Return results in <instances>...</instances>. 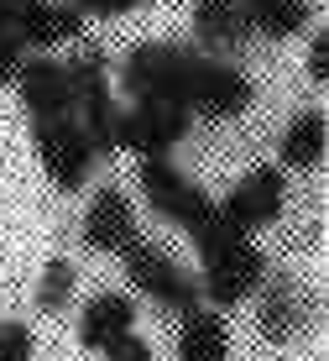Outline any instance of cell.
I'll return each instance as SVG.
<instances>
[{
  "instance_id": "1",
  "label": "cell",
  "mask_w": 329,
  "mask_h": 361,
  "mask_svg": "<svg viewBox=\"0 0 329 361\" xmlns=\"http://www.w3.org/2000/svg\"><path fill=\"white\" fill-rule=\"evenodd\" d=\"M204 68V47H178V42H136L120 58V90L131 99H173L194 105V84Z\"/></svg>"
},
{
  "instance_id": "2",
  "label": "cell",
  "mask_w": 329,
  "mask_h": 361,
  "mask_svg": "<svg viewBox=\"0 0 329 361\" xmlns=\"http://www.w3.org/2000/svg\"><path fill=\"white\" fill-rule=\"evenodd\" d=\"M68 79H73V116H79L84 136H89L94 157H110L116 152V121H120V105H116V84H110V58L99 42H84L79 53L68 58Z\"/></svg>"
},
{
  "instance_id": "3",
  "label": "cell",
  "mask_w": 329,
  "mask_h": 361,
  "mask_svg": "<svg viewBox=\"0 0 329 361\" xmlns=\"http://www.w3.org/2000/svg\"><path fill=\"white\" fill-rule=\"evenodd\" d=\"M116 257L125 262V278H131V288L147 293L157 309L188 314L194 304H204V293H199V278H194V272H188L173 252H162L157 241H142V235H131V241H125Z\"/></svg>"
},
{
  "instance_id": "4",
  "label": "cell",
  "mask_w": 329,
  "mask_h": 361,
  "mask_svg": "<svg viewBox=\"0 0 329 361\" xmlns=\"http://www.w3.org/2000/svg\"><path fill=\"white\" fill-rule=\"evenodd\" d=\"M32 142H37V157H42V173L58 194H79L94 173V147L84 136L79 116H53V121H32Z\"/></svg>"
},
{
  "instance_id": "5",
  "label": "cell",
  "mask_w": 329,
  "mask_h": 361,
  "mask_svg": "<svg viewBox=\"0 0 329 361\" xmlns=\"http://www.w3.org/2000/svg\"><path fill=\"white\" fill-rule=\"evenodd\" d=\"M261 278H267V257H261V246L251 241V235H240V241L220 246V252L199 257V293H204V304H214V309L246 304V298L261 288Z\"/></svg>"
},
{
  "instance_id": "6",
  "label": "cell",
  "mask_w": 329,
  "mask_h": 361,
  "mask_svg": "<svg viewBox=\"0 0 329 361\" xmlns=\"http://www.w3.org/2000/svg\"><path fill=\"white\" fill-rule=\"evenodd\" d=\"M188 126H194V110L188 105H173V99H131V110H120V121H116V152L168 157L188 136Z\"/></svg>"
},
{
  "instance_id": "7",
  "label": "cell",
  "mask_w": 329,
  "mask_h": 361,
  "mask_svg": "<svg viewBox=\"0 0 329 361\" xmlns=\"http://www.w3.org/2000/svg\"><path fill=\"white\" fill-rule=\"evenodd\" d=\"M142 199L151 204L157 220H168V226H178V231H194L214 209V199L199 189L178 163H168V157H142Z\"/></svg>"
},
{
  "instance_id": "8",
  "label": "cell",
  "mask_w": 329,
  "mask_h": 361,
  "mask_svg": "<svg viewBox=\"0 0 329 361\" xmlns=\"http://www.w3.org/2000/svg\"><path fill=\"white\" fill-rule=\"evenodd\" d=\"M283 204H287V178H283V168H272V163L251 168L225 199H214V209H220L235 231H246V235L272 226V220L283 215Z\"/></svg>"
},
{
  "instance_id": "9",
  "label": "cell",
  "mask_w": 329,
  "mask_h": 361,
  "mask_svg": "<svg viewBox=\"0 0 329 361\" xmlns=\"http://www.w3.org/2000/svg\"><path fill=\"white\" fill-rule=\"evenodd\" d=\"M16 94H21V105H27L32 121L73 116V79H68V63H58L53 53L21 58V68H16Z\"/></svg>"
},
{
  "instance_id": "10",
  "label": "cell",
  "mask_w": 329,
  "mask_h": 361,
  "mask_svg": "<svg viewBox=\"0 0 329 361\" xmlns=\"http://www.w3.org/2000/svg\"><path fill=\"white\" fill-rule=\"evenodd\" d=\"M251 99H256V90H251V79L240 73L230 58H214L204 53V68H199V84H194V116L204 121H235L251 110Z\"/></svg>"
},
{
  "instance_id": "11",
  "label": "cell",
  "mask_w": 329,
  "mask_h": 361,
  "mask_svg": "<svg viewBox=\"0 0 329 361\" xmlns=\"http://www.w3.org/2000/svg\"><path fill=\"white\" fill-rule=\"evenodd\" d=\"M11 32L21 37V47L53 53V47L84 37V11L73 6V0H27V11H21V21Z\"/></svg>"
},
{
  "instance_id": "12",
  "label": "cell",
  "mask_w": 329,
  "mask_h": 361,
  "mask_svg": "<svg viewBox=\"0 0 329 361\" xmlns=\"http://www.w3.org/2000/svg\"><path fill=\"white\" fill-rule=\"evenodd\" d=\"M194 37L199 47L214 58H235L251 47V21H246V6L240 0H194Z\"/></svg>"
},
{
  "instance_id": "13",
  "label": "cell",
  "mask_w": 329,
  "mask_h": 361,
  "mask_svg": "<svg viewBox=\"0 0 329 361\" xmlns=\"http://www.w3.org/2000/svg\"><path fill=\"white\" fill-rule=\"evenodd\" d=\"M79 235H84V246L89 252H105V257H116L125 241L136 235V209H131V199H125V189H99L94 199H89V209H84V226H79Z\"/></svg>"
},
{
  "instance_id": "14",
  "label": "cell",
  "mask_w": 329,
  "mask_h": 361,
  "mask_svg": "<svg viewBox=\"0 0 329 361\" xmlns=\"http://www.w3.org/2000/svg\"><path fill=\"white\" fill-rule=\"evenodd\" d=\"M261 309H256V335L261 341H272V345H287V341H298L303 330H309V304H303V293H298V283L293 278H261Z\"/></svg>"
},
{
  "instance_id": "15",
  "label": "cell",
  "mask_w": 329,
  "mask_h": 361,
  "mask_svg": "<svg viewBox=\"0 0 329 361\" xmlns=\"http://www.w3.org/2000/svg\"><path fill=\"white\" fill-rule=\"evenodd\" d=\"M131 330H136V298L131 293H94L79 319V345L84 351H105V345H116Z\"/></svg>"
},
{
  "instance_id": "16",
  "label": "cell",
  "mask_w": 329,
  "mask_h": 361,
  "mask_svg": "<svg viewBox=\"0 0 329 361\" xmlns=\"http://www.w3.org/2000/svg\"><path fill=\"white\" fill-rule=\"evenodd\" d=\"M178 361H230V325L225 309L194 304L188 314H178Z\"/></svg>"
},
{
  "instance_id": "17",
  "label": "cell",
  "mask_w": 329,
  "mask_h": 361,
  "mask_svg": "<svg viewBox=\"0 0 329 361\" xmlns=\"http://www.w3.org/2000/svg\"><path fill=\"white\" fill-rule=\"evenodd\" d=\"M324 147H329V121L324 110H298L293 126L283 131V142H277V163L293 168V173H309L324 163Z\"/></svg>"
},
{
  "instance_id": "18",
  "label": "cell",
  "mask_w": 329,
  "mask_h": 361,
  "mask_svg": "<svg viewBox=\"0 0 329 361\" xmlns=\"http://www.w3.org/2000/svg\"><path fill=\"white\" fill-rule=\"evenodd\" d=\"M240 6H246L251 32L267 42H287L314 27V0H240Z\"/></svg>"
},
{
  "instance_id": "19",
  "label": "cell",
  "mask_w": 329,
  "mask_h": 361,
  "mask_svg": "<svg viewBox=\"0 0 329 361\" xmlns=\"http://www.w3.org/2000/svg\"><path fill=\"white\" fill-rule=\"evenodd\" d=\"M73 283H79L73 262L68 257H53V262L42 267V283H37V309H42V314H58V309L73 298Z\"/></svg>"
},
{
  "instance_id": "20",
  "label": "cell",
  "mask_w": 329,
  "mask_h": 361,
  "mask_svg": "<svg viewBox=\"0 0 329 361\" xmlns=\"http://www.w3.org/2000/svg\"><path fill=\"white\" fill-rule=\"evenodd\" d=\"M32 351H37L32 330L21 325V319H6V325H0V361H32Z\"/></svg>"
},
{
  "instance_id": "21",
  "label": "cell",
  "mask_w": 329,
  "mask_h": 361,
  "mask_svg": "<svg viewBox=\"0 0 329 361\" xmlns=\"http://www.w3.org/2000/svg\"><path fill=\"white\" fill-rule=\"evenodd\" d=\"M21 58H27V47H21V37L11 27H0V84H16V68Z\"/></svg>"
},
{
  "instance_id": "22",
  "label": "cell",
  "mask_w": 329,
  "mask_h": 361,
  "mask_svg": "<svg viewBox=\"0 0 329 361\" xmlns=\"http://www.w3.org/2000/svg\"><path fill=\"white\" fill-rule=\"evenodd\" d=\"M309 84H329V32H314L309 37Z\"/></svg>"
},
{
  "instance_id": "23",
  "label": "cell",
  "mask_w": 329,
  "mask_h": 361,
  "mask_svg": "<svg viewBox=\"0 0 329 361\" xmlns=\"http://www.w3.org/2000/svg\"><path fill=\"white\" fill-rule=\"evenodd\" d=\"M105 361H151V345L131 330V335H120L116 345H105Z\"/></svg>"
},
{
  "instance_id": "24",
  "label": "cell",
  "mask_w": 329,
  "mask_h": 361,
  "mask_svg": "<svg viewBox=\"0 0 329 361\" xmlns=\"http://www.w3.org/2000/svg\"><path fill=\"white\" fill-rule=\"evenodd\" d=\"M136 6H147V0H79L84 16H99V21H116V16H125V11H136Z\"/></svg>"
},
{
  "instance_id": "25",
  "label": "cell",
  "mask_w": 329,
  "mask_h": 361,
  "mask_svg": "<svg viewBox=\"0 0 329 361\" xmlns=\"http://www.w3.org/2000/svg\"><path fill=\"white\" fill-rule=\"evenodd\" d=\"M21 11H27V0H0V27H16Z\"/></svg>"
},
{
  "instance_id": "26",
  "label": "cell",
  "mask_w": 329,
  "mask_h": 361,
  "mask_svg": "<svg viewBox=\"0 0 329 361\" xmlns=\"http://www.w3.org/2000/svg\"><path fill=\"white\" fill-rule=\"evenodd\" d=\"M73 6H79V0H73Z\"/></svg>"
}]
</instances>
